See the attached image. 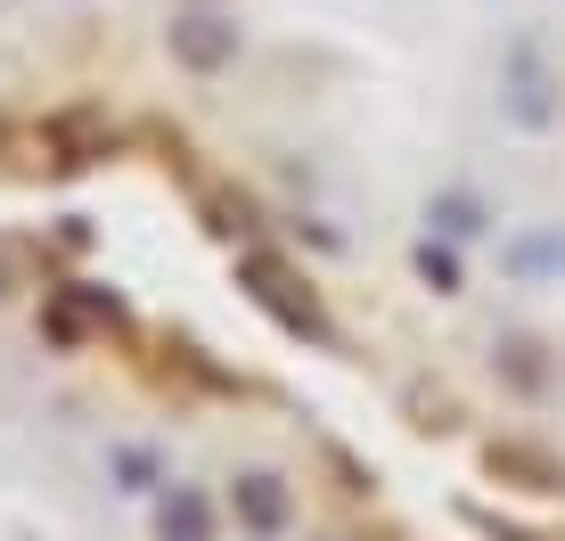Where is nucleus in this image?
Instances as JSON below:
<instances>
[{
  "instance_id": "obj_7",
  "label": "nucleus",
  "mask_w": 565,
  "mask_h": 541,
  "mask_svg": "<svg viewBox=\"0 0 565 541\" xmlns=\"http://www.w3.org/2000/svg\"><path fill=\"white\" fill-rule=\"evenodd\" d=\"M500 270L509 279H565V230H516L509 246H500Z\"/></svg>"
},
{
  "instance_id": "obj_11",
  "label": "nucleus",
  "mask_w": 565,
  "mask_h": 541,
  "mask_svg": "<svg viewBox=\"0 0 565 541\" xmlns=\"http://www.w3.org/2000/svg\"><path fill=\"white\" fill-rule=\"evenodd\" d=\"M500 353H509V378L516 385H541V361H533V344H524V337H509Z\"/></svg>"
},
{
  "instance_id": "obj_5",
  "label": "nucleus",
  "mask_w": 565,
  "mask_h": 541,
  "mask_svg": "<svg viewBox=\"0 0 565 541\" xmlns=\"http://www.w3.org/2000/svg\"><path fill=\"white\" fill-rule=\"evenodd\" d=\"M230 509H238V526L255 533V541H270V533H287L296 500H287V485H279L270 468H246V476H238V492H230Z\"/></svg>"
},
{
  "instance_id": "obj_2",
  "label": "nucleus",
  "mask_w": 565,
  "mask_h": 541,
  "mask_svg": "<svg viewBox=\"0 0 565 541\" xmlns=\"http://www.w3.org/2000/svg\"><path fill=\"white\" fill-rule=\"evenodd\" d=\"M164 42H172V57H181L189 74H222L230 57H238V25H230V17H213L205 0H198L189 17H172Z\"/></svg>"
},
{
  "instance_id": "obj_6",
  "label": "nucleus",
  "mask_w": 565,
  "mask_h": 541,
  "mask_svg": "<svg viewBox=\"0 0 565 541\" xmlns=\"http://www.w3.org/2000/svg\"><path fill=\"white\" fill-rule=\"evenodd\" d=\"M156 541H213V500L198 485H156Z\"/></svg>"
},
{
  "instance_id": "obj_9",
  "label": "nucleus",
  "mask_w": 565,
  "mask_h": 541,
  "mask_svg": "<svg viewBox=\"0 0 565 541\" xmlns=\"http://www.w3.org/2000/svg\"><path fill=\"white\" fill-rule=\"evenodd\" d=\"M418 279L435 287V296H459V255H451V238H435V230L418 238Z\"/></svg>"
},
{
  "instance_id": "obj_1",
  "label": "nucleus",
  "mask_w": 565,
  "mask_h": 541,
  "mask_svg": "<svg viewBox=\"0 0 565 541\" xmlns=\"http://www.w3.org/2000/svg\"><path fill=\"white\" fill-rule=\"evenodd\" d=\"M238 279L255 287V304H263L279 328H296V337H320V344H328V312H320V296H311V279H296L279 255H263V246H255V255L238 263Z\"/></svg>"
},
{
  "instance_id": "obj_8",
  "label": "nucleus",
  "mask_w": 565,
  "mask_h": 541,
  "mask_svg": "<svg viewBox=\"0 0 565 541\" xmlns=\"http://www.w3.org/2000/svg\"><path fill=\"white\" fill-rule=\"evenodd\" d=\"M483 222H492V214H483L476 189H443V198L426 205V230H435V238H476Z\"/></svg>"
},
{
  "instance_id": "obj_4",
  "label": "nucleus",
  "mask_w": 565,
  "mask_h": 541,
  "mask_svg": "<svg viewBox=\"0 0 565 541\" xmlns=\"http://www.w3.org/2000/svg\"><path fill=\"white\" fill-rule=\"evenodd\" d=\"M483 468H492L500 485H516V492H550V500L565 492V459L541 452V443H516V435L492 443V452H483Z\"/></svg>"
},
{
  "instance_id": "obj_10",
  "label": "nucleus",
  "mask_w": 565,
  "mask_h": 541,
  "mask_svg": "<svg viewBox=\"0 0 565 541\" xmlns=\"http://www.w3.org/2000/svg\"><path fill=\"white\" fill-rule=\"evenodd\" d=\"M115 476H124V492H156V459L140 443H115Z\"/></svg>"
},
{
  "instance_id": "obj_3",
  "label": "nucleus",
  "mask_w": 565,
  "mask_h": 541,
  "mask_svg": "<svg viewBox=\"0 0 565 541\" xmlns=\"http://www.w3.org/2000/svg\"><path fill=\"white\" fill-rule=\"evenodd\" d=\"M500 99H509V115L524 131H550L557 124V91H550V74H541V50L533 42L509 50V83H500Z\"/></svg>"
}]
</instances>
